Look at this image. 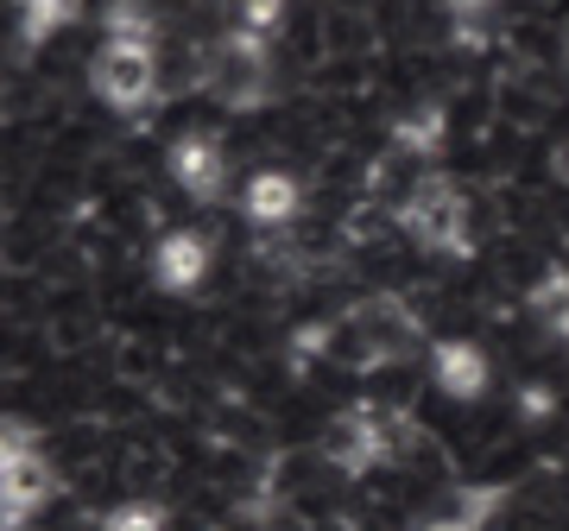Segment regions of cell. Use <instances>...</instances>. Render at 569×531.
I'll list each match as a JSON object with an SVG mask.
<instances>
[{"label":"cell","instance_id":"6da1fadb","mask_svg":"<svg viewBox=\"0 0 569 531\" xmlns=\"http://www.w3.org/2000/svg\"><path fill=\"white\" fill-rule=\"evenodd\" d=\"M418 348H430L425 317L399 291H373L361 304H348L342 317H323V354L348 373H380L392 361H411Z\"/></svg>","mask_w":569,"mask_h":531},{"label":"cell","instance_id":"7a4b0ae2","mask_svg":"<svg viewBox=\"0 0 569 531\" xmlns=\"http://www.w3.org/2000/svg\"><path fill=\"white\" fill-rule=\"evenodd\" d=\"M89 89L108 114H127V121H152L164 102L159 82V26H140V32H102L96 58H89Z\"/></svg>","mask_w":569,"mask_h":531},{"label":"cell","instance_id":"3957f363","mask_svg":"<svg viewBox=\"0 0 569 531\" xmlns=\"http://www.w3.org/2000/svg\"><path fill=\"white\" fill-rule=\"evenodd\" d=\"M399 228H406V241L418 247V253L468 260V253H475V197H468V184H456V178H443V171H430L425 184L406 197Z\"/></svg>","mask_w":569,"mask_h":531},{"label":"cell","instance_id":"277c9868","mask_svg":"<svg viewBox=\"0 0 569 531\" xmlns=\"http://www.w3.org/2000/svg\"><path fill=\"white\" fill-rule=\"evenodd\" d=\"M164 171H171V184H178V197H190V203H222L228 190V146L216 127H190V133H171V152H164Z\"/></svg>","mask_w":569,"mask_h":531},{"label":"cell","instance_id":"5b68a950","mask_svg":"<svg viewBox=\"0 0 569 531\" xmlns=\"http://www.w3.org/2000/svg\"><path fill=\"white\" fill-rule=\"evenodd\" d=\"M425 368H430V387L456 399V405H475L481 392L493 387V361L481 342H468V335H437L425 348Z\"/></svg>","mask_w":569,"mask_h":531},{"label":"cell","instance_id":"8992f818","mask_svg":"<svg viewBox=\"0 0 569 531\" xmlns=\"http://www.w3.org/2000/svg\"><path fill=\"white\" fill-rule=\"evenodd\" d=\"M209 266H216V234L209 228H164L159 247H152V285L171 291V298H190L209 279Z\"/></svg>","mask_w":569,"mask_h":531},{"label":"cell","instance_id":"52a82bcc","mask_svg":"<svg viewBox=\"0 0 569 531\" xmlns=\"http://www.w3.org/2000/svg\"><path fill=\"white\" fill-rule=\"evenodd\" d=\"M241 216L253 228H298L305 222V178H291V171H279V164H266V171H253L241 184Z\"/></svg>","mask_w":569,"mask_h":531},{"label":"cell","instance_id":"ba28073f","mask_svg":"<svg viewBox=\"0 0 569 531\" xmlns=\"http://www.w3.org/2000/svg\"><path fill=\"white\" fill-rule=\"evenodd\" d=\"M291 20V0H228V26L253 32V39H279Z\"/></svg>","mask_w":569,"mask_h":531},{"label":"cell","instance_id":"9c48e42d","mask_svg":"<svg viewBox=\"0 0 569 531\" xmlns=\"http://www.w3.org/2000/svg\"><path fill=\"white\" fill-rule=\"evenodd\" d=\"M102 531H164V512L146 507V500H127V507H114L102 519Z\"/></svg>","mask_w":569,"mask_h":531},{"label":"cell","instance_id":"30bf717a","mask_svg":"<svg viewBox=\"0 0 569 531\" xmlns=\"http://www.w3.org/2000/svg\"><path fill=\"white\" fill-rule=\"evenodd\" d=\"M430 7H437L443 20H488L500 0H430Z\"/></svg>","mask_w":569,"mask_h":531},{"label":"cell","instance_id":"8fae6325","mask_svg":"<svg viewBox=\"0 0 569 531\" xmlns=\"http://www.w3.org/2000/svg\"><path fill=\"white\" fill-rule=\"evenodd\" d=\"M550 411H557V392H550V387H526V392H519V418H526V424H538V418H550Z\"/></svg>","mask_w":569,"mask_h":531},{"label":"cell","instance_id":"7c38bea8","mask_svg":"<svg viewBox=\"0 0 569 531\" xmlns=\"http://www.w3.org/2000/svg\"><path fill=\"white\" fill-rule=\"evenodd\" d=\"M550 178H557V184L569 190V133H563L557 146H550Z\"/></svg>","mask_w":569,"mask_h":531}]
</instances>
